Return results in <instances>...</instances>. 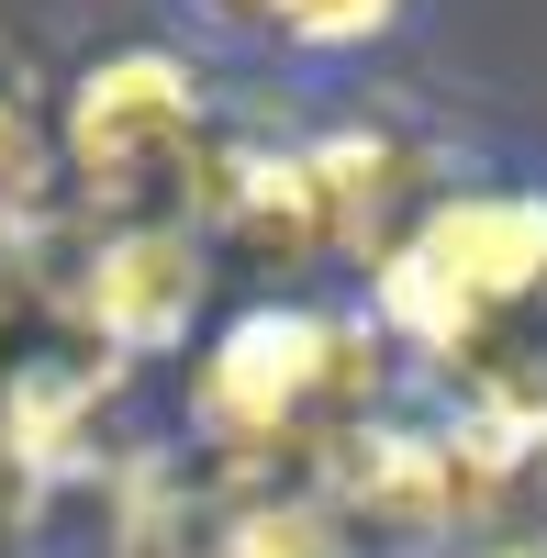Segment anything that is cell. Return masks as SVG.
Masks as SVG:
<instances>
[{"mask_svg":"<svg viewBox=\"0 0 547 558\" xmlns=\"http://www.w3.org/2000/svg\"><path fill=\"white\" fill-rule=\"evenodd\" d=\"M369 313L391 347L459 368L470 402H547V191H436L369 257Z\"/></svg>","mask_w":547,"mask_h":558,"instance_id":"obj_1","label":"cell"},{"mask_svg":"<svg viewBox=\"0 0 547 558\" xmlns=\"http://www.w3.org/2000/svg\"><path fill=\"white\" fill-rule=\"evenodd\" d=\"M68 213V168H57V112L34 89L0 78V257H34Z\"/></svg>","mask_w":547,"mask_h":558,"instance_id":"obj_7","label":"cell"},{"mask_svg":"<svg viewBox=\"0 0 547 558\" xmlns=\"http://www.w3.org/2000/svg\"><path fill=\"white\" fill-rule=\"evenodd\" d=\"M391 402V336L347 302H257L191 357V436L246 481L313 470L357 413Z\"/></svg>","mask_w":547,"mask_h":558,"instance_id":"obj_2","label":"cell"},{"mask_svg":"<svg viewBox=\"0 0 547 558\" xmlns=\"http://www.w3.org/2000/svg\"><path fill=\"white\" fill-rule=\"evenodd\" d=\"M212 279H223V246L179 202L168 213H112V223H89V246L68 268V336L112 347L123 368L179 357L212 324Z\"/></svg>","mask_w":547,"mask_h":558,"instance_id":"obj_4","label":"cell"},{"mask_svg":"<svg viewBox=\"0 0 547 558\" xmlns=\"http://www.w3.org/2000/svg\"><path fill=\"white\" fill-rule=\"evenodd\" d=\"M12 492H23V470H12V447H0V514H12Z\"/></svg>","mask_w":547,"mask_h":558,"instance_id":"obj_12","label":"cell"},{"mask_svg":"<svg viewBox=\"0 0 547 558\" xmlns=\"http://www.w3.org/2000/svg\"><path fill=\"white\" fill-rule=\"evenodd\" d=\"M123 380H134V368L112 347H89V336H57V347H34V357L0 368V447H12L23 492L34 481H78L89 458L112 447Z\"/></svg>","mask_w":547,"mask_h":558,"instance_id":"obj_6","label":"cell"},{"mask_svg":"<svg viewBox=\"0 0 547 558\" xmlns=\"http://www.w3.org/2000/svg\"><path fill=\"white\" fill-rule=\"evenodd\" d=\"M191 558H357V525L325 492H246L202 525Z\"/></svg>","mask_w":547,"mask_h":558,"instance_id":"obj_8","label":"cell"},{"mask_svg":"<svg viewBox=\"0 0 547 558\" xmlns=\"http://www.w3.org/2000/svg\"><path fill=\"white\" fill-rule=\"evenodd\" d=\"M12 302H23V257H0V324H12Z\"/></svg>","mask_w":547,"mask_h":558,"instance_id":"obj_11","label":"cell"},{"mask_svg":"<svg viewBox=\"0 0 547 558\" xmlns=\"http://www.w3.org/2000/svg\"><path fill=\"white\" fill-rule=\"evenodd\" d=\"M212 134V78L168 45H112L89 57L57 101V168H68V202L89 223L112 213H168L179 179H191Z\"/></svg>","mask_w":547,"mask_h":558,"instance_id":"obj_3","label":"cell"},{"mask_svg":"<svg viewBox=\"0 0 547 558\" xmlns=\"http://www.w3.org/2000/svg\"><path fill=\"white\" fill-rule=\"evenodd\" d=\"M470 558H547L536 536H491V547H470Z\"/></svg>","mask_w":547,"mask_h":558,"instance_id":"obj_10","label":"cell"},{"mask_svg":"<svg viewBox=\"0 0 547 558\" xmlns=\"http://www.w3.org/2000/svg\"><path fill=\"white\" fill-rule=\"evenodd\" d=\"M291 179H302L313 268L336 257L357 279H369V257L436 202V157L414 134H391V123H313V134H291Z\"/></svg>","mask_w":547,"mask_h":558,"instance_id":"obj_5","label":"cell"},{"mask_svg":"<svg viewBox=\"0 0 547 558\" xmlns=\"http://www.w3.org/2000/svg\"><path fill=\"white\" fill-rule=\"evenodd\" d=\"M402 12H414V0H268V34L280 45H302V57H347V45H380Z\"/></svg>","mask_w":547,"mask_h":558,"instance_id":"obj_9","label":"cell"}]
</instances>
